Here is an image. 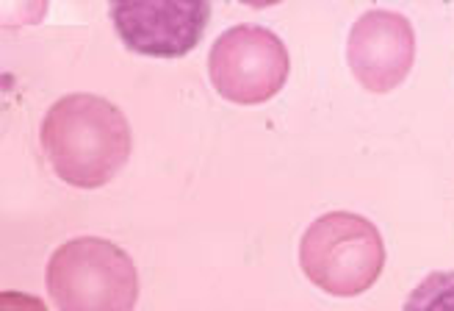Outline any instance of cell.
Returning a JSON list of instances; mask_svg holds the SVG:
<instances>
[{
	"label": "cell",
	"mask_w": 454,
	"mask_h": 311,
	"mask_svg": "<svg viewBox=\"0 0 454 311\" xmlns=\"http://www.w3.org/2000/svg\"><path fill=\"white\" fill-rule=\"evenodd\" d=\"M42 150L64 184L78 189L106 187L130 159V125L122 111L100 95L73 92L44 115Z\"/></svg>",
	"instance_id": "6da1fadb"
},
{
	"label": "cell",
	"mask_w": 454,
	"mask_h": 311,
	"mask_svg": "<svg viewBox=\"0 0 454 311\" xmlns=\"http://www.w3.org/2000/svg\"><path fill=\"white\" fill-rule=\"evenodd\" d=\"M305 278L333 298H357L377 283L385 267V242L369 217L327 211L300 239Z\"/></svg>",
	"instance_id": "7a4b0ae2"
},
{
	"label": "cell",
	"mask_w": 454,
	"mask_h": 311,
	"mask_svg": "<svg viewBox=\"0 0 454 311\" xmlns=\"http://www.w3.org/2000/svg\"><path fill=\"white\" fill-rule=\"evenodd\" d=\"M44 281L59 311H133L139 300L133 259L103 236L64 242L51 256Z\"/></svg>",
	"instance_id": "3957f363"
},
{
	"label": "cell",
	"mask_w": 454,
	"mask_h": 311,
	"mask_svg": "<svg viewBox=\"0 0 454 311\" xmlns=\"http://www.w3.org/2000/svg\"><path fill=\"white\" fill-rule=\"evenodd\" d=\"M291 73L286 42L263 26L227 28L208 53V76L216 92L239 106H258L275 98Z\"/></svg>",
	"instance_id": "277c9868"
},
{
	"label": "cell",
	"mask_w": 454,
	"mask_h": 311,
	"mask_svg": "<svg viewBox=\"0 0 454 311\" xmlns=\"http://www.w3.org/2000/svg\"><path fill=\"white\" fill-rule=\"evenodd\" d=\"M211 20L206 0H122L111 22L125 48L142 56L177 59L197 48Z\"/></svg>",
	"instance_id": "5b68a950"
},
{
	"label": "cell",
	"mask_w": 454,
	"mask_h": 311,
	"mask_svg": "<svg viewBox=\"0 0 454 311\" xmlns=\"http://www.w3.org/2000/svg\"><path fill=\"white\" fill-rule=\"evenodd\" d=\"M347 61L363 89L374 95L391 92L413 70V22L388 9H372L360 14L347 39Z\"/></svg>",
	"instance_id": "8992f818"
},
{
	"label": "cell",
	"mask_w": 454,
	"mask_h": 311,
	"mask_svg": "<svg viewBox=\"0 0 454 311\" xmlns=\"http://www.w3.org/2000/svg\"><path fill=\"white\" fill-rule=\"evenodd\" d=\"M402 311H454V270L429 273L407 295Z\"/></svg>",
	"instance_id": "52a82bcc"
},
{
	"label": "cell",
	"mask_w": 454,
	"mask_h": 311,
	"mask_svg": "<svg viewBox=\"0 0 454 311\" xmlns=\"http://www.w3.org/2000/svg\"><path fill=\"white\" fill-rule=\"evenodd\" d=\"M0 311H48V306L34 295L6 289V292H0Z\"/></svg>",
	"instance_id": "ba28073f"
}]
</instances>
